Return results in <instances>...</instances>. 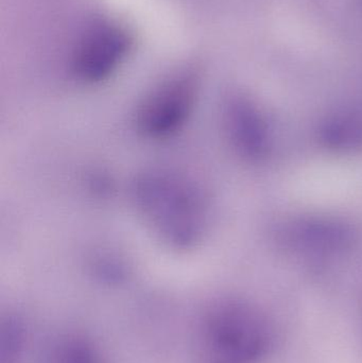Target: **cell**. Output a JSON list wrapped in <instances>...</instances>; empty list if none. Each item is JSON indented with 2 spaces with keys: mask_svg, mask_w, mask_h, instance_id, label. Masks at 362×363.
Masks as SVG:
<instances>
[{
  "mask_svg": "<svg viewBox=\"0 0 362 363\" xmlns=\"http://www.w3.org/2000/svg\"><path fill=\"white\" fill-rule=\"evenodd\" d=\"M133 198L153 232L169 247L188 250L202 240L210 221V201L199 184L169 170L137 177Z\"/></svg>",
  "mask_w": 362,
  "mask_h": 363,
  "instance_id": "6da1fadb",
  "label": "cell"
},
{
  "mask_svg": "<svg viewBox=\"0 0 362 363\" xmlns=\"http://www.w3.org/2000/svg\"><path fill=\"white\" fill-rule=\"evenodd\" d=\"M261 315L237 301H221L210 306L200 324L198 347L201 363H252L269 341Z\"/></svg>",
  "mask_w": 362,
  "mask_h": 363,
  "instance_id": "7a4b0ae2",
  "label": "cell"
},
{
  "mask_svg": "<svg viewBox=\"0 0 362 363\" xmlns=\"http://www.w3.org/2000/svg\"><path fill=\"white\" fill-rule=\"evenodd\" d=\"M198 89L197 76L191 72H180L164 81L138 106V131L152 140H163L176 134L193 113Z\"/></svg>",
  "mask_w": 362,
  "mask_h": 363,
  "instance_id": "3957f363",
  "label": "cell"
},
{
  "mask_svg": "<svg viewBox=\"0 0 362 363\" xmlns=\"http://www.w3.org/2000/svg\"><path fill=\"white\" fill-rule=\"evenodd\" d=\"M131 46V35L125 28L112 21H96L85 32L74 53V74L83 82H101L118 68Z\"/></svg>",
  "mask_w": 362,
  "mask_h": 363,
  "instance_id": "277c9868",
  "label": "cell"
},
{
  "mask_svg": "<svg viewBox=\"0 0 362 363\" xmlns=\"http://www.w3.org/2000/svg\"><path fill=\"white\" fill-rule=\"evenodd\" d=\"M278 242L288 251L304 255L329 256L350 249L354 238L348 224L329 218H302L278 228Z\"/></svg>",
  "mask_w": 362,
  "mask_h": 363,
  "instance_id": "5b68a950",
  "label": "cell"
},
{
  "mask_svg": "<svg viewBox=\"0 0 362 363\" xmlns=\"http://www.w3.org/2000/svg\"><path fill=\"white\" fill-rule=\"evenodd\" d=\"M227 138L236 152L247 161L257 162L269 150L267 123L261 111L250 100L235 97L225 110Z\"/></svg>",
  "mask_w": 362,
  "mask_h": 363,
  "instance_id": "8992f818",
  "label": "cell"
},
{
  "mask_svg": "<svg viewBox=\"0 0 362 363\" xmlns=\"http://www.w3.org/2000/svg\"><path fill=\"white\" fill-rule=\"evenodd\" d=\"M322 144L335 152L362 149V111L342 110L327 117L320 129Z\"/></svg>",
  "mask_w": 362,
  "mask_h": 363,
  "instance_id": "52a82bcc",
  "label": "cell"
},
{
  "mask_svg": "<svg viewBox=\"0 0 362 363\" xmlns=\"http://www.w3.org/2000/svg\"><path fill=\"white\" fill-rule=\"evenodd\" d=\"M46 363L106 362L91 341L78 335H66L51 343Z\"/></svg>",
  "mask_w": 362,
  "mask_h": 363,
  "instance_id": "ba28073f",
  "label": "cell"
},
{
  "mask_svg": "<svg viewBox=\"0 0 362 363\" xmlns=\"http://www.w3.org/2000/svg\"><path fill=\"white\" fill-rule=\"evenodd\" d=\"M1 363H17L23 349V328L15 319L4 322L1 330Z\"/></svg>",
  "mask_w": 362,
  "mask_h": 363,
  "instance_id": "9c48e42d",
  "label": "cell"
}]
</instances>
